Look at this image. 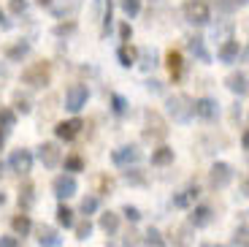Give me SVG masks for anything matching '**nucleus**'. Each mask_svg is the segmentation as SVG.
Segmentation results:
<instances>
[{
    "label": "nucleus",
    "mask_w": 249,
    "mask_h": 247,
    "mask_svg": "<svg viewBox=\"0 0 249 247\" xmlns=\"http://www.w3.org/2000/svg\"><path fill=\"white\" fill-rule=\"evenodd\" d=\"M119 6H122V11L133 19V17H138V11H141V0H119Z\"/></svg>",
    "instance_id": "473e14b6"
},
{
    "label": "nucleus",
    "mask_w": 249,
    "mask_h": 247,
    "mask_svg": "<svg viewBox=\"0 0 249 247\" xmlns=\"http://www.w3.org/2000/svg\"><path fill=\"white\" fill-rule=\"evenodd\" d=\"M100 228L106 231L108 236H114L119 231V215L117 212H103V215H100Z\"/></svg>",
    "instance_id": "a878e982"
},
{
    "label": "nucleus",
    "mask_w": 249,
    "mask_h": 247,
    "mask_svg": "<svg viewBox=\"0 0 249 247\" xmlns=\"http://www.w3.org/2000/svg\"><path fill=\"white\" fill-rule=\"evenodd\" d=\"M33 204H36V187H33V182H25L19 187V206H22V212H27Z\"/></svg>",
    "instance_id": "4be33fe9"
},
{
    "label": "nucleus",
    "mask_w": 249,
    "mask_h": 247,
    "mask_svg": "<svg viewBox=\"0 0 249 247\" xmlns=\"http://www.w3.org/2000/svg\"><path fill=\"white\" fill-rule=\"evenodd\" d=\"M111 19H114V0H106V14H103V27H100V38H108V33H111Z\"/></svg>",
    "instance_id": "c756f323"
},
{
    "label": "nucleus",
    "mask_w": 249,
    "mask_h": 247,
    "mask_svg": "<svg viewBox=\"0 0 249 247\" xmlns=\"http://www.w3.org/2000/svg\"><path fill=\"white\" fill-rule=\"evenodd\" d=\"M8 166H11V171H17V174H27L33 168V155H30V149H14L11 152V158H8Z\"/></svg>",
    "instance_id": "9d476101"
},
{
    "label": "nucleus",
    "mask_w": 249,
    "mask_h": 247,
    "mask_svg": "<svg viewBox=\"0 0 249 247\" xmlns=\"http://www.w3.org/2000/svg\"><path fill=\"white\" fill-rule=\"evenodd\" d=\"M117 60H119L122 68H133L136 60H138V49H136V46H130V43H122V46L117 49Z\"/></svg>",
    "instance_id": "6ab92c4d"
},
{
    "label": "nucleus",
    "mask_w": 249,
    "mask_h": 247,
    "mask_svg": "<svg viewBox=\"0 0 249 247\" xmlns=\"http://www.w3.org/2000/svg\"><path fill=\"white\" fill-rule=\"evenodd\" d=\"M165 106H168V114H171V117H174L176 123H181V125H187L190 120L195 117V101L190 98V95H184V93L168 95Z\"/></svg>",
    "instance_id": "f257e3e1"
},
{
    "label": "nucleus",
    "mask_w": 249,
    "mask_h": 247,
    "mask_svg": "<svg viewBox=\"0 0 249 247\" xmlns=\"http://www.w3.org/2000/svg\"><path fill=\"white\" fill-rule=\"evenodd\" d=\"M3 55H6L11 62H19L22 57H27V55H30V41H25V38H19L17 43H8L6 49H3Z\"/></svg>",
    "instance_id": "a211bd4d"
},
{
    "label": "nucleus",
    "mask_w": 249,
    "mask_h": 247,
    "mask_svg": "<svg viewBox=\"0 0 249 247\" xmlns=\"http://www.w3.org/2000/svg\"><path fill=\"white\" fill-rule=\"evenodd\" d=\"M209 182H212V187H217V190L228 187L233 182V166L231 163H214L212 171H209Z\"/></svg>",
    "instance_id": "0eeeda50"
},
{
    "label": "nucleus",
    "mask_w": 249,
    "mask_h": 247,
    "mask_svg": "<svg viewBox=\"0 0 249 247\" xmlns=\"http://www.w3.org/2000/svg\"><path fill=\"white\" fill-rule=\"evenodd\" d=\"M98 6H100V0H92V8H95V14H98Z\"/></svg>",
    "instance_id": "6e6d98bb"
},
{
    "label": "nucleus",
    "mask_w": 249,
    "mask_h": 247,
    "mask_svg": "<svg viewBox=\"0 0 249 247\" xmlns=\"http://www.w3.org/2000/svg\"><path fill=\"white\" fill-rule=\"evenodd\" d=\"M52 190H54L57 198H71L79 190V182H76L73 174H60V177H54V182H52Z\"/></svg>",
    "instance_id": "6e6552de"
},
{
    "label": "nucleus",
    "mask_w": 249,
    "mask_h": 247,
    "mask_svg": "<svg viewBox=\"0 0 249 247\" xmlns=\"http://www.w3.org/2000/svg\"><path fill=\"white\" fill-rule=\"evenodd\" d=\"M0 247H19L17 236H0Z\"/></svg>",
    "instance_id": "49530a36"
},
{
    "label": "nucleus",
    "mask_w": 249,
    "mask_h": 247,
    "mask_svg": "<svg viewBox=\"0 0 249 247\" xmlns=\"http://www.w3.org/2000/svg\"><path fill=\"white\" fill-rule=\"evenodd\" d=\"M122 215L127 217L130 223H138V220H141V209H138V206H130V204L122 206Z\"/></svg>",
    "instance_id": "ea45409f"
},
{
    "label": "nucleus",
    "mask_w": 249,
    "mask_h": 247,
    "mask_svg": "<svg viewBox=\"0 0 249 247\" xmlns=\"http://www.w3.org/2000/svg\"><path fill=\"white\" fill-rule=\"evenodd\" d=\"M200 3H209V0H200Z\"/></svg>",
    "instance_id": "bf43d9fd"
},
{
    "label": "nucleus",
    "mask_w": 249,
    "mask_h": 247,
    "mask_svg": "<svg viewBox=\"0 0 249 247\" xmlns=\"http://www.w3.org/2000/svg\"><path fill=\"white\" fill-rule=\"evenodd\" d=\"M3 204H6V196H3V193H0V206H3Z\"/></svg>",
    "instance_id": "4d7b16f0"
},
{
    "label": "nucleus",
    "mask_w": 249,
    "mask_h": 247,
    "mask_svg": "<svg viewBox=\"0 0 249 247\" xmlns=\"http://www.w3.org/2000/svg\"><path fill=\"white\" fill-rule=\"evenodd\" d=\"M98 187H100V193H111L114 190V179L103 174V177H98Z\"/></svg>",
    "instance_id": "a19ab883"
},
{
    "label": "nucleus",
    "mask_w": 249,
    "mask_h": 247,
    "mask_svg": "<svg viewBox=\"0 0 249 247\" xmlns=\"http://www.w3.org/2000/svg\"><path fill=\"white\" fill-rule=\"evenodd\" d=\"M89 234H92V223H89V217H84V220L76 226V239L84 242V239H89Z\"/></svg>",
    "instance_id": "f704fd0d"
},
{
    "label": "nucleus",
    "mask_w": 249,
    "mask_h": 247,
    "mask_svg": "<svg viewBox=\"0 0 249 247\" xmlns=\"http://www.w3.org/2000/svg\"><path fill=\"white\" fill-rule=\"evenodd\" d=\"M111 111H114V114H119V117L127 111V101H124L119 93H111Z\"/></svg>",
    "instance_id": "c9c22d12"
},
{
    "label": "nucleus",
    "mask_w": 249,
    "mask_h": 247,
    "mask_svg": "<svg viewBox=\"0 0 249 247\" xmlns=\"http://www.w3.org/2000/svg\"><path fill=\"white\" fill-rule=\"evenodd\" d=\"M111 161H114V166H119V168H130L133 163L141 161V149H138L136 144H124V147H119L111 152Z\"/></svg>",
    "instance_id": "423d86ee"
},
{
    "label": "nucleus",
    "mask_w": 249,
    "mask_h": 247,
    "mask_svg": "<svg viewBox=\"0 0 249 247\" xmlns=\"http://www.w3.org/2000/svg\"><path fill=\"white\" fill-rule=\"evenodd\" d=\"M212 220H214V209L212 206H206V204L195 206L193 215H190V226H193V228H206Z\"/></svg>",
    "instance_id": "2eb2a0df"
},
{
    "label": "nucleus",
    "mask_w": 249,
    "mask_h": 247,
    "mask_svg": "<svg viewBox=\"0 0 249 247\" xmlns=\"http://www.w3.org/2000/svg\"><path fill=\"white\" fill-rule=\"evenodd\" d=\"M52 3H54V0H38V6H44V8H46V6H52Z\"/></svg>",
    "instance_id": "864d4df0"
},
{
    "label": "nucleus",
    "mask_w": 249,
    "mask_h": 247,
    "mask_svg": "<svg viewBox=\"0 0 249 247\" xmlns=\"http://www.w3.org/2000/svg\"><path fill=\"white\" fill-rule=\"evenodd\" d=\"M241 196L249 198V179H244V182H241Z\"/></svg>",
    "instance_id": "3c124183"
},
{
    "label": "nucleus",
    "mask_w": 249,
    "mask_h": 247,
    "mask_svg": "<svg viewBox=\"0 0 249 247\" xmlns=\"http://www.w3.org/2000/svg\"><path fill=\"white\" fill-rule=\"evenodd\" d=\"M165 65H168L171 82H181V76H184V60H181V52L171 49L168 55H165Z\"/></svg>",
    "instance_id": "4468645a"
},
{
    "label": "nucleus",
    "mask_w": 249,
    "mask_h": 247,
    "mask_svg": "<svg viewBox=\"0 0 249 247\" xmlns=\"http://www.w3.org/2000/svg\"><path fill=\"white\" fill-rule=\"evenodd\" d=\"M195 114L206 123H212V120L219 117V103L214 98H198L195 101Z\"/></svg>",
    "instance_id": "f8f14e48"
},
{
    "label": "nucleus",
    "mask_w": 249,
    "mask_h": 247,
    "mask_svg": "<svg viewBox=\"0 0 249 247\" xmlns=\"http://www.w3.org/2000/svg\"><path fill=\"white\" fill-rule=\"evenodd\" d=\"M36 239H38V247H60V236L52 226H38Z\"/></svg>",
    "instance_id": "f3484780"
},
{
    "label": "nucleus",
    "mask_w": 249,
    "mask_h": 247,
    "mask_svg": "<svg viewBox=\"0 0 249 247\" xmlns=\"http://www.w3.org/2000/svg\"><path fill=\"white\" fill-rule=\"evenodd\" d=\"M119 38H122L124 43H130V38H133V27H130V22H122V25H119Z\"/></svg>",
    "instance_id": "79ce46f5"
},
{
    "label": "nucleus",
    "mask_w": 249,
    "mask_h": 247,
    "mask_svg": "<svg viewBox=\"0 0 249 247\" xmlns=\"http://www.w3.org/2000/svg\"><path fill=\"white\" fill-rule=\"evenodd\" d=\"M92 212H98V196H87L84 201H81V215L89 217Z\"/></svg>",
    "instance_id": "e433bc0d"
},
{
    "label": "nucleus",
    "mask_w": 249,
    "mask_h": 247,
    "mask_svg": "<svg viewBox=\"0 0 249 247\" xmlns=\"http://www.w3.org/2000/svg\"><path fill=\"white\" fill-rule=\"evenodd\" d=\"M184 19L190 22V25H209V19H212V8H209V3H200V0H187L184 3Z\"/></svg>",
    "instance_id": "20e7f679"
},
{
    "label": "nucleus",
    "mask_w": 249,
    "mask_h": 247,
    "mask_svg": "<svg viewBox=\"0 0 249 247\" xmlns=\"http://www.w3.org/2000/svg\"><path fill=\"white\" fill-rule=\"evenodd\" d=\"M0 30H11V19H6L3 11H0Z\"/></svg>",
    "instance_id": "de8ad7c7"
},
{
    "label": "nucleus",
    "mask_w": 249,
    "mask_h": 247,
    "mask_svg": "<svg viewBox=\"0 0 249 247\" xmlns=\"http://www.w3.org/2000/svg\"><path fill=\"white\" fill-rule=\"evenodd\" d=\"M62 166H65V171L76 174V171H84V161H81L79 155H68L65 161H62Z\"/></svg>",
    "instance_id": "2f4dec72"
},
{
    "label": "nucleus",
    "mask_w": 249,
    "mask_h": 247,
    "mask_svg": "<svg viewBox=\"0 0 249 247\" xmlns=\"http://www.w3.org/2000/svg\"><path fill=\"white\" fill-rule=\"evenodd\" d=\"M241 57H244V60L249 62V46H247V49H241Z\"/></svg>",
    "instance_id": "5fc2aeb1"
},
{
    "label": "nucleus",
    "mask_w": 249,
    "mask_h": 247,
    "mask_svg": "<svg viewBox=\"0 0 249 247\" xmlns=\"http://www.w3.org/2000/svg\"><path fill=\"white\" fill-rule=\"evenodd\" d=\"M146 247H165V242H162L160 231H155V228L146 231Z\"/></svg>",
    "instance_id": "58836bf2"
},
{
    "label": "nucleus",
    "mask_w": 249,
    "mask_h": 247,
    "mask_svg": "<svg viewBox=\"0 0 249 247\" xmlns=\"http://www.w3.org/2000/svg\"><path fill=\"white\" fill-rule=\"evenodd\" d=\"M57 226H62V228H73V209H68L65 204L57 206Z\"/></svg>",
    "instance_id": "c85d7f7f"
},
{
    "label": "nucleus",
    "mask_w": 249,
    "mask_h": 247,
    "mask_svg": "<svg viewBox=\"0 0 249 247\" xmlns=\"http://www.w3.org/2000/svg\"><path fill=\"white\" fill-rule=\"evenodd\" d=\"M52 82V62L49 60H38L30 62L25 71H22V84L33 87V90H41Z\"/></svg>",
    "instance_id": "f03ea898"
},
{
    "label": "nucleus",
    "mask_w": 249,
    "mask_h": 247,
    "mask_svg": "<svg viewBox=\"0 0 249 247\" xmlns=\"http://www.w3.org/2000/svg\"><path fill=\"white\" fill-rule=\"evenodd\" d=\"M11 228H14V234H17V236H27L33 231V223H30V217H27L25 212H19V215L11 220Z\"/></svg>",
    "instance_id": "393cba45"
},
{
    "label": "nucleus",
    "mask_w": 249,
    "mask_h": 247,
    "mask_svg": "<svg viewBox=\"0 0 249 247\" xmlns=\"http://www.w3.org/2000/svg\"><path fill=\"white\" fill-rule=\"evenodd\" d=\"M124 182H127V185H146V177H143L138 168H127V171H124Z\"/></svg>",
    "instance_id": "72a5a7b5"
},
{
    "label": "nucleus",
    "mask_w": 249,
    "mask_h": 247,
    "mask_svg": "<svg viewBox=\"0 0 249 247\" xmlns=\"http://www.w3.org/2000/svg\"><path fill=\"white\" fill-rule=\"evenodd\" d=\"M241 147H244V149H249V128L241 133Z\"/></svg>",
    "instance_id": "8fccbe9b"
},
{
    "label": "nucleus",
    "mask_w": 249,
    "mask_h": 247,
    "mask_svg": "<svg viewBox=\"0 0 249 247\" xmlns=\"http://www.w3.org/2000/svg\"><path fill=\"white\" fill-rule=\"evenodd\" d=\"M11 103H14V111H22V114H30L33 111V101L27 93H22V90H17V93L11 95Z\"/></svg>",
    "instance_id": "b1692460"
},
{
    "label": "nucleus",
    "mask_w": 249,
    "mask_h": 247,
    "mask_svg": "<svg viewBox=\"0 0 249 247\" xmlns=\"http://www.w3.org/2000/svg\"><path fill=\"white\" fill-rule=\"evenodd\" d=\"M0 177H3V163H0Z\"/></svg>",
    "instance_id": "13d9d810"
},
{
    "label": "nucleus",
    "mask_w": 249,
    "mask_h": 247,
    "mask_svg": "<svg viewBox=\"0 0 249 247\" xmlns=\"http://www.w3.org/2000/svg\"><path fill=\"white\" fill-rule=\"evenodd\" d=\"M249 6V0H217V11L219 14H233L238 8Z\"/></svg>",
    "instance_id": "cd10ccee"
},
{
    "label": "nucleus",
    "mask_w": 249,
    "mask_h": 247,
    "mask_svg": "<svg viewBox=\"0 0 249 247\" xmlns=\"http://www.w3.org/2000/svg\"><path fill=\"white\" fill-rule=\"evenodd\" d=\"M87 101H89L87 84H71L68 90H65V109L73 111V114L84 109V106H87Z\"/></svg>",
    "instance_id": "39448f33"
},
{
    "label": "nucleus",
    "mask_w": 249,
    "mask_h": 247,
    "mask_svg": "<svg viewBox=\"0 0 249 247\" xmlns=\"http://www.w3.org/2000/svg\"><path fill=\"white\" fill-rule=\"evenodd\" d=\"M236 242H241V245L249 247V226H241V228H236Z\"/></svg>",
    "instance_id": "c03bdc74"
},
{
    "label": "nucleus",
    "mask_w": 249,
    "mask_h": 247,
    "mask_svg": "<svg viewBox=\"0 0 249 247\" xmlns=\"http://www.w3.org/2000/svg\"><path fill=\"white\" fill-rule=\"evenodd\" d=\"M146 90H152V93H160L162 87H160V82H146Z\"/></svg>",
    "instance_id": "09e8293b"
},
{
    "label": "nucleus",
    "mask_w": 249,
    "mask_h": 247,
    "mask_svg": "<svg viewBox=\"0 0 249 247\" xmlns=\"http://www.w3.org/2000/svg\"><path fill=\"white\" fill-rule=\"evenodd\" d=\"M3 144H6V130H0V149H3Z\"/></svg>",
    "instance_id": "603ef678"
},
{
    "label": "nucleus",
    "mask_w": 249,
    "mask_h": 247,
    "mask_svg": "<svg viewBox=\"0 0 249 247\" xmlns=\"http://www.w3.org/2000/svg\"><path fill=\"white\" fill-rule=\"evenodd\" d=\"M141 57H143V62H141V68L143 71H152L157 65V55H155V49H141Z\"/></svg>",
    "instance_id": "4c0bfd02"
},
{
    "label": "nucleus",
    "mask_w": 249,
    "mask_h": 247,
    "mask_svg": "<svg viewBox=\"0 0 249 247\" xmlns=\"http://www.w3.org/2000/svg\"><path fill=\"white\" fill-rule=\"evenodd\" d=\"M165 136H168V125H165L162 114L155 111V109H146L143 111V139H149V142H162Z\"/></svg>",
    "instance_id": "7ed1b4c3"
},
{
    "label": "nucleus",
    "mask_w": 249,
    "mask_h": 247,
    "mask_svg": "<svg viewBox=\"0 0 249 247\" xmlns=\"http://www.w3.org/2000/svg\"><path fill=\"white\" fill-rule=\"evenodd\" d=\"M81 128H84V123H81L79 117H73V120H68V123H57L54 125V136L62 139V142H71V139L79 136Z\"/></svg>",
    "instance_id": "ddd939ff"
},
{
    "label": "nucleus",
    "mask_w": 249,
    "mask_h": 247,
    "mask_svg": "<svg viewBox=\"0 0 249 247\" xmlns=\"http://www.w3.org/2000/svg\"><path fill=\"white\" fill-rule=\"evenodd\" d=\"M79 8H81V0H62L60 6H52V11H54L57 19H62V17H73Z\"/></svg>",
    "instance_id": "5701e85b"
},
{
    "label": "nucleus",
    "mask_w": 249,
    "mask_h": 247,
    "mask_svg": "<svg viewBox=\"0 0 249 247\" xmlns=\"http://www.w3.org/2000/svg\"><path fill=\"white\" fill-rule=\"evenodd\" d=\"M8 8H11V14H25L27 0H8Z\"/></svg>",
    "instance_id": "37998d69"
},
{
    "label": "nucleus",
    "mask_w": 249,
    "mask_h": 247,
    "mask_svg": "<svg viewBox=\"0 0 249 247\" xmlns=\"http://www.w3.org/2000/svg\"><path fill=\"white\" fill-rule=\"evenodd\" d=\"M168 163H174V149L162 144L152 152V166H168Z\"/></svg>",
    "instance_id": "bb28decb"
},
{
    "label": "nucleus",
    "mask_w": 249,
    "mask_h": 247,
    "mask_svg": "<svg viewBox=\"0 0 249 247\" xmlns=\"http://www.w3.org/2000/svg\"><path fill=\"white\" fill-rule=\"evenodd\" d=\"M225 87L231 90L233 95H247L249 93V76L244 74V71H233V74H228V79H225Z\"/></svg>",
    "instance_id": "9b49d317"
},
{
    "label": "nucleus",
    "mask_w": 249,
    "mask_h": 247,
    "mask_svg": "<svg viewBox=\"0 0 249 247\" xmlns=\"http://www.w3.org/2000/svg\"><path fill=\"white\" fill-rule=\"evenodd\" d=\"M187 49L193 52V55L198 57L200 62H212V55L206 52V43H203V38H200V36H193V38H190V41H187Z\"/></svg>",
    "instance_id": "412c9836"
},
{
    "label": "nucleus",
    "mask_w": 249,
    "mask_h": 247,
    "mask_svg": "<svg viewBox=\"0 0 249 247\" xmlns=\"http://www.w3.org/2000/svg\"><path fill=\"white\" fill-rule=\"evenodd\" d=\"M38 158H41V163H44L46 168H57L62 163V149L57 147L54 142H44L38 147Z\"/></svg>",
    "instance_id": "1a4fd4ad"
},
{
    "label": "nucleus",
    "mask_w": 249,
    "mask_h": 247,
    "mask_svg": "<svg viewBox=\"0 0 249 247\" xmlns=\"http://www.w3.org/2000/svg\"><path fill=\"white\" fill-rule=\"evenodd\" d=\"M14 123H17V111H11V109H0V128L6 130H11L14 128Z\"/></svg>",
    "instance_id": "7c9ffc66"
},
{
    "label": "nucleus",
    "mask_w": 249,
    "mask_h": 247,
    "mask_svg": "<svg viewBox=\"0 0 249 247\" xmlns=\"http://www.w3.org/2000/svg\"><path fill=\"white\" fill-rule=\"evenodd\" d=\"M200 193H198V185H193V187H187V190H181V193H176L174 196V201L171 204L176 206V209H187V206L193 204L195 198H198Z\"/></svg>",
    "instance_id": "aec40b11"
},
{
    "label": "nucleus",
    "mask_w": 249,
    "mask_h": 247,
    "mask_svg": "<svg viewBox=\"0 0 249 247\" xmlns=\"http://www.w3.org/2000/svg\"><path fill=\"white\" fill-rule=\"evenodd\" d=\"M217 57H219V62H228V65H231V62H236L238 57H241V46H238V41H222V46H219L217 49Z\"/></svg>",
    "instance_id": "dca6fc26"
},
{
    "label": "nucleus",
    "mask_w": 249,
    "mask_h": 247,
    "mask_svg": "<svg viewBox=\"0 0 249 247\" xmlns=\"http://www.w3.org/2000/svg\"><path fill=\"white\" fill-rule=\"evenodd\" d=\"M73 30H76L73 22H68V25H57L54 27V36H68V33H73Z\"/></svg>",
    "instance_id": "a18cd8bd"
}]
</instances>
